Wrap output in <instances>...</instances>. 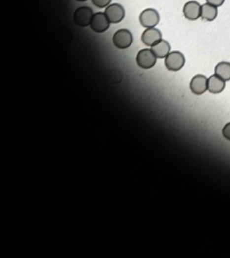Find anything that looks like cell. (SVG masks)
Masks as SVG:
<instances>
[{
	"instance_id": "cell-1",
	"label": "cell",
	"mask_w": 230,
	"mask_h": 258,
	"mask_svg": "<svg viewBox=\"0 0 230 258\" xmlns=\"http://www.w3.org/2000/svg\"><path fill=\"white\" fill-rule=\"evenodd\" d=\"M112 43L119 50L128 49L132 44V34L128 30H118L112 36Z\"/></svg>"
},
{
	"instance_id": "cell-2",
	"label": "cell",
	"mask_w": 230,
	"mask_h": 258,
	"mask_svg": "<svg viewBox=\"0 0 230 258\" xmlns=\"http://www.w3.org/2000/svg\"><path fill=\"white\" fill-rule=\"evenodd\" d=\"M156 56L153 53L152 50L149 49H144L138 52V54L136 56V62L138 64L139 68L142 69L148 70L155 66L156 63Z\"/></svg>"
},
{
	"instance_id": "cell-3",
	"label": "cell",
	"mask_w": 230,
	"mask_h": 258,
	"mask_svg": "<svg viewBox=\"0 0 230 258\" xmlns=\"http://www.w3.org/2000/svg\"><path fill=\"white\" fill-rule=\"evenodd\" d=\"M185 63L184 55L179 51L169 52V54L165 58V67L169 71H179L183 68Z\"/></svg>"
},
{
	"instance_id": "cell-4",
	"label": "cell",
	"mask_w": 230,
	"mask_h": 258,
	"mask_svg": "<svg viewBox=\"0 0 230 258\" xmlns=\"http://www.w3.org/2000/svg\"><path fill=\"white\" fill-rule=\"evenodd\" d=\"M92 16H94V13H92L91 8L87 6L79 7L78 9H75L73 14V21L75 25L80 27H87L90 25Z\"/></svg>"
},
{
	"instance_id": "cell-5",
	"label": "cell",
	"mask_w": 230,
	"mask_h": 258,
	"mask_svg": "<svg viewBox=\"0 0 230 258\" xmlns=\"http://www.w3.org/2000/svg\"><path fill=\"white\" fill-rule=\"evenodd\" d=\"M89 26L96 33H103L110 26V22H109V19L104 13H97L92 16L90 25Z\"/></svg>"
},
{
	"instance_id": "cell-6",
	"label": "cell",
	"mask_w": 230,
	"mask_h": 258,
	"mask_svg": "<svg viewBox=\"0 0 230 258\" xmlns=\"http://www.w3.org/2000/svg\"><path fill=\"white\" fill-rule=\"evenodd\" d=\"M160 22V15L155 9L152 8H147L142 11V14L139 16V23L140 25L145 28L149 27H155Z\"/></svg>"
},
{
	"instance_id": "cell-7",
	"label": "cell",
	"mask_w": 230,
	"mask_h": 258,
	"mask_svg": "<svg viewBox=\"0 0 230 258\" xmlns=\"http://www.w3.org/2000/svg\"><path fill=\"white\" fill-rule=\"evenodd\" d=\"M104 14H106L109 22L112 24H118L125 18V9L122 5H119V3H112V5H109L106 8Z\"/></svg>"
},
{
	"instance_id": "cell-8",
	"label": "cell",
	"mask_w": 230,
	"mask_h": 258,
	"mask_svg": "<svg viewBox=\"0 0 230 258\" xmlns=\"http://www.w3.org/2000/svg\"><path fill=\"white\" fill-rule=\"evenodd\" d=\"M190 89L195 95H202L208 90V78L203 75H197L191 79Z\"/></svg>"
},
{
	"instance_id": "cell-9",
	"label": "cell",
	"mask_w": 230,
	"mask_h": 258,
	"mask_svg": "<svg viewBox=\"0 0 230 258\" xmlns=\"http://www.w3.org/2000/svg\"><path fill=\"white\" fill-rule=\"evenodd\" d=\"M160 40H162V33L155 27L146 28L142 34L143 43L149 47H152L154 44L159 42Z\"/></svg>"
},
{
	"instance_id": "cell-10",
	"label": "cell",
	"mask_w": 230,
	"mask_h": 258,
	"mask_svg": "<svg viewBox=\"0 0 230 258\" xmlns=\"http://www.w3.org/2000/svg\"><path fill=\"white\" fill-rule=\"evenodd\" d=\"M183 15L189 21H197L201 17V5L197 1H188L183 7Z\"/></svg>"
},
{
	"instance_id": "cell-11",
	"label": "cell",
	"mask_w": 230,
	"mask_h": 258,
	"mask_svg": "<svg viewBox=\"0 0 230 258\" xmlns=\"http://www.w3.org/2000/svg\"><path fill=\"white\" fill-rule=\"evenodd\" d=\"M151 50L157 59H165L171 52V45L165 40H160L159 42L151 47Z\"/></svg>"
},
{
	"instance_id": "cell-12",
	"label": "cell",
	"mask_w": 230,
	"mask_h": 258,
	"mask_svg": "<svg viewBox=\"0 0 230 258\" xmlns=\"http://www.w3.org/2000/svg\"><path fill=\"white\" fill-rule=\"evenodd\" d=\"M226 82L215 74L208 78V90L211 94H220L225 89Z\"/></svg>"
},
{
	"instance_id": "cell-13",
	"label": "cell",
	"mask_w": 230,
	"mask_h": 258,
	"mask_svg": "<svg viewBox=\"0 0 230 258\" xmlns=\"http://www.w3.org/2000/svg\"><path fill=\"white\" fill-rule=\"evenodd\" d=\"M218 15V9L216 6L210 5V3H204L201 6V18L207 22L215 21Z\"/></svg>"
},
{
	"instance_id": "cell-14",
	"label": "cell",
	"mask_w": 230,
	"mask_h": 258,
	"mask_svg": "<svg viewBox=\"0 0 230 258\" xmlns=\"http://www.w3.org/2000/svg\"><path fill=\"white\" fill-rule=\"evenodd\" d=\"M215 74L224 79L225 82L230 80V63L229 62H219L215 68Z\"/></svg>"
},
{
	"instance_id": "cell-15",
	"label": "cell",
	"mask_w": 230,
	"mask_h": 258,
	"mask_svg": "<svg viewBox=\"0 0 230 258\" xmlns=\"http://www.w3.org/2000/svg\"><path fill=\"white\" fill-rule=\"evenodd\" d=\"M92 3L98 8H107L110 5L111 0H91Z\"/></svg>"
},
{
	"instance_id": "cell-16",
	"label": "cell",
	"mask_w": 230,
	"mask_h": 258,
	"mask_svg": "<svg viewBox=\"0 0 230 258\" xmlns=\"http://www.w3.org/2000/svg\"><path fill=\"white\" fill-rule=\"evenodd\" d=\"M223 135L226 140L230 141V122L226 124L223 129Z\"/></svg>"
},
{
	"instance_id": "cell-17",
	"label": "cell",
	"mask_w": 230,
	"mask_h": 258,
	"mask_svg": "<svg viewBox=\"0 0 230 258\" xmlns=\"http://www.w3.org/2000/svg\"><path fill=\"white\" fill-rule=\"evenodd\" d=\"M207 2L210 3V5L216 6L218 8V7H220V6L224 5L225 0H207Z\"/></svg>"
},
{
	"instance_id": "cell-18",
	"label": "cell",
	"mask_w": 230,
	"mask_h": 258,
	"mask_svg": "<svg viewBox=\"0 0 230 258\" xmlns=\"http://www.w3.org/2000/svg\"><path fill=\"white\" fill-rule=\"evenodd\" d=\"M76 1H82L83 2V1H87V0H76Z\"/></svg>"
}]
</instances>
